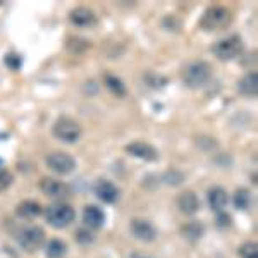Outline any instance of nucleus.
Masks as SVG:
<instances>
[{"label":"nucleus","mask_w":258,"mask_h":258,"mask_svg":"<svg viewBox=\"0 0 258 258\" xmlns=\"http://www.w3.org/2000/svg\"><path fill=\"white\" fill-rule=\"evenodd\" d=\"M238 91L244 97L255 98L258 95V74L255 71H249L244 74L238 83Z\"/></svg>","instance_id":"16"},{"label":"nucleus","mask_w":258,"mask_h":258,"mask_svg":"<svg viewBox=\"0 0 258 258\" xmlns=\"http://www.w3.org/2000/svg\"><path fill=\"white\" fill-rule=\"evenodd\" d=\"M207 202H209L210 209L214 210L215 214H219V212H224V209L227 207L229 195H227V191L224 188H220V186H214V188L209 189V193H207Z\"/></svg>","instance_id":"15"},{"label":"nucleus","mask_w":258,"mask_h":258,"mask_svg":"<svg viewBox=\"0 0 258 258\" xmlns=\"http://www.w3.org/2000/svg\"><path fill=\"white\" fill-rule=\"evenodd\" d=\"M238 255L241 258H258V244L255 241H248V243L241 244L238 249Z\"/></svg>","instance_id":"24"},{"label":"nucleus","mask_w":258,"mask_h":258,"mask_svg":"<svg viewBox=\"0 0 258 258\" xmlns=\"http://www.w3.org/2000/svg\"><path fill=\"white\" fill-rule=\"evenodd\" d=\"M45 164L50 170H53L59 176H66V174H71L74 169H76V159L71 157L69 153L66 152H52L45 157Z\"/></svg>","instance_id":"7"},{"label":"nucleus","mask_w":258,"mask_h":258,"mask_svg":"<svg viewBox=\"0 0 258 258\" xmlns=\"http://www.w3.org/2000/svg\"><path fill=\"white\" fill-rule=\"evenodd\" d=\"M83 222L88 229H102L103 224H105V212H103L100 207L97 205H86L83 209Z\"/></svg>","instance_id":"12"},{"label":"nucleus","mask_w":258,"mask_h":258,"mask_svg":"<svg viewBox=\"0 0 258 258\" xmlns=\"http://www.w3.org/2000/svg\"><path fill=\"white\" fill-rule=\"evenodd\" d=\"M93 193L100 202L107 203V205H114L120 198V189L109 179H98L93 186Z\"/></svg>","instance_id":"9"},{"label":"nucleus","mask_w":258,"mask_h":258,"mask_svg":"<svg viewBox=\"0 0 258 258\" xmlns=\"http://www.w3.org/2000/svg\"><path fill=\"white\" fill-rule=\"evenodd\" d=\"M177 209L184 215H195L200 210V198L193 191H182L176 200Z\"/></svg>","instance_id":"14"},{"label":"nucleus","mask_w":258,"mask_h":258,"mask_svg":"<svg viewBox=\"0 0 258 258\" xmlns=\"http://www.w3.org/2000/svg\"><path fill=\"white\" fill-rule=\"evenodd\" d=\"M162 181L169 186H181L182 182H184V174L179 172V170H176V169H170L164 174V176H162Z\"/></svg>","instance_id":"23"},{"label":"nucleus","mask_w":258,"mask_h":258,"mask_svg":"<svg viewBox=\"0 0 258 258\" xmlns=\"http://www.w3.org/2000/svg\"><path fill=\"white\" fill-rule=\"evenodd\" d=\"M40 189L43 195H47L48 198L57 200V202H62V200H68L71 195V188L66 182L59 181V179L53 177H43L40 181Z\"/></svg>","instance_id":"8"},{"label":"nucleus","mask_w":258,"mask_h":258,"mask_svg":"<svg viewBox=\"0 0 258 258\" xmlns=\"http://www.w3.org/2000/svg\"><path fill=\"white\" fill-rule=\"evenodd\" d=\"M45 253L48 258H62L68 253V244L62 239H50L47 248H45Z\"/></svg>","instance_id":"21"},{"label":"nucleus","mask_w":258,"mask_h":258,"mask_svg":"<svg viewBox=\"0 0 258 258\" xmlns=\"http://www.w3.org/2000/svg\"><path fill=\"white\" fill-rule=\"evenodd\" d=\"M16 241L19 243V246L24 249V251H36L43 246L45 243V231L40 226H23L16 231Z\"/></svg>","instance_id":"5"},{"label":"nucleus","mask_w":258,"mask_h":258,"mask_svg":"<svg viewBox=\"0 0 258 258\" xmlns=\"http://www.w3.org/2000/svg\"><path fill=\"white\" fill-rule=\"evenodd\" d=\"M232 23V14L227 7L214 6L203 12L200 19V28L205 31H219L226 30L229 24Z\"/></svg>","instance_id":"2"},{"label":"nucleus","mask_w":258,"mask_h":258,"mask_svg":"<svg viewBox=\"0 0 258 258\" xmlns=\"http://www.w3.org/2000/svg\"><path fill=\"white\" fill-rule=\"evenodd\" d=\"M41 212H43V209H41V205L38 202H35V200H24V202H21L16 207V214L23 219H35L38 217Z\"/></svg>","instance_id":"18"},{"label":"nucleus","mask_w":258,"mask_h":258,"mask_svg":"<svg viewBox=\"0 0 258 258\" xmlns=\"http://www.w3.org/2000/svg\"><path fill=\"white\" fill-rule=\"evenodd\" d=\"M4 64L11 71H19L21 66H23V59H21V55H18V53H7L4 57Z\"/></svg>","instance_id":"25"},{"label":"nucleus","mask_w":258,"mask_h":258,"mask_svg":"<svg viewBox=\"0 0 258 258\" xmlns=\"http://www.w3.org/2000/svg\"><path fill=\"white\" fill-rule=\"evenodd\" d=\"M76 241L81 244V246H88V244L93 243V234L86 229H78L76 231Z\"/></svg>","instance_id":"27"},{"label":"nucleus","mask_w":258,"mask_h":258,"mask_svg":"<svg viewBox=\"0 0 258 258\" xmlns=\"http://www.w3.org/2000/svg\"><path fill=\"white\" fill-rule=\"evenodd\" d=\"M81 126L78 120L71 119V117H59L53 122L52 126V135L62 143H78V140L81 138Z\"/></svg>","instance_id":"6"},{"label":"nucleus","mask_w":258,"mask_h":258,"mask_svg":"<svg viewBox=\"0 0 258 258\" xmlns=\"http://www.w3.org/2000/svg\"><path fill=\"white\" fill-rule=\"evenodd\" d=\"M69 21L74 26L90 28L97 24V16H95V12L88 9V7H76V9H73L69 12Z\"/></svg>","instance_id":"13"},{"label":"nucleus","mask_w":258,"mask_h":258,"mask_svg":"<svg viewBox=\"0 0 258 258\" xmlns=\"http://www.w3.org/2000/svg\"><path fill=\"white\" fill-rule=\"evenodd\" d=\"M14 181V176L7 169H0V191L7 189Z\"/></svg>","instance_id":"28"},{"label":"nucleus","mask_w":258,"mask_h":258,"mask_svg":"<svg viewBox=\"0 0 258 258\" xmlns=\"http://www.w3.org/2000/svg\"><path fill=\"white\" fill-rule=\"evenodd\" d=\"M232 203L238 210H248L253 203L251 191L246 188H238L234 191V197H232Z\"/></svg>","instance_id":"20"},{"label":"nucleus","mask_w":258,"mask_h":258,"mask_svg":"<svg viewBox=\"0 0 258 258\" xmlns=\"http://www.w3.org/2000/svg\"><path fill=\"white\" fill-rule=\"evenodd\" d=\"M244 50V43L243 38L239 35H231L224 40H219L214 43L212 47V53L217 57L219 60L229 62V60H234L243 53Z\"/></svg>","instance_id":"3"},{"label":"nucleus","mask_w":258,"mask_h":258,"mask_svg":"<svg viewBox=\"0 0 258 258\" xmlns=\"http://www.w3.org/2000/svg\"><path fill=\"white\" fill-rule=\"evenodd\" d=\"M215 226H217L219 229H229L232 226V217L227 214L226 210L219 212L217 217H215Z\"/></svg>","instance_id":"26"},{"label":"nucleus","mask_w":258,"mask_h":258,"mask_svg":"<svg viewBox=\"0 0 258 258\" xmlns=\"http://www.w3.org/2000/svg\"><path fill=\"white\" fill-rule=\"evenodd\" d=\"M129 231L141 243H152L157 239V229L147 219H133L129 224Z\"/></svg>","instance_id":"10"},{"label":"nucleus","mask_w":258,"mask_h":258,"mask_svg":"<svg viewBox=\"0 0 258 258\" xmlns=\"http://www.w3.org/2000/svg\"><path fill=\"white\" fill-rule=\"evenodd\" d=\"M103 85H105L107 90H109L110 93H114L115 97H124V95L127 93L124 81L120 80V78L114 76V74H105V76H103Z\"/></svg>","instance_id":"19"},{"label":"nucleus","mask_w":258,"mask_h":258,"mask_svg":"<svg viewBox=\"0 0 258 258\" xmlns=\"http://www.w3.org/2000/svg\"><path fill=\"white\" fill-rule=\"evenodd\" d=\"M131 258H155L153 255H148V253H143V251H135L131 255Z\"/></svg>","instance_id":"29"},{"label":"nucleus","mask_w":258,"mask_h":258,"mask_svg":"<svg viewBox=\"0 0 258 258\" xmlns=\"http://www.w3.org/2000/svg\"><path fill=\"white\" fill-rule=\"evenodd\" d=\"M66 48L71 53H83L85 50L90 48V41L80 38V36H73V38H68V41H66Z\"/></svg>","instance_id":"22"},{"label":"nucleus","mask_w":258,"mask_h":258,"mask_svg":"<svg viewBox=\"0 0 258 258\" xmlns=\"http://www.w3.org/2000/svg\"><path fill=\"white\" fill-rule=\"evenodd\" d=\"M181 78H182V83L191 90L203 88V86L212 80V66L205 60L191 62V64L186 66L184 71H182Z\"/></svg>","instance_id":"1"},{"label":"nucleus","mask_w":258,"mask_h":258,"mask_svg":"<svg viewBox=\"0 0 258 258\" xmlns=\"http://www.w3.org/2000/svg\"><path fill=\"white\" fill-rule=\"evenodd\" d=\"M45 219L52 227L55 229H66L74 222L76 219V212L68 203L57 202L45 209Z\"/></svg>","instance_id":"4"},{"label":"nucleus","mask_w":258,"mask_h":258,"mask_svg":"<svg viewBox=\"0 0 258 258\" xmlns=\"http://www.w3.org/2000/svg\"><path fill=\"white\" fill-rule=\"evenodd\" d=\"M126 153H129L131 157L145 162H157L159 160V152L155 147H152L147 141H133V143L126 145Z\"/></svg>","instance_id":"11"},{"label":"nucleus","mask_w":258,"mask_h":258,"mask_svg":"<svg viewBox=\"0 0 258 258\" xmlns=\"http://www.w3.org/2000/svg\"><path fill=\"white\" fill-rule=\"evenodd\" d=\"M203 234H205V226L200 220H189L181 227V236L191 243H197L198 239H202Z\"/></svg>","instance_id":"17"}]
</instances>
